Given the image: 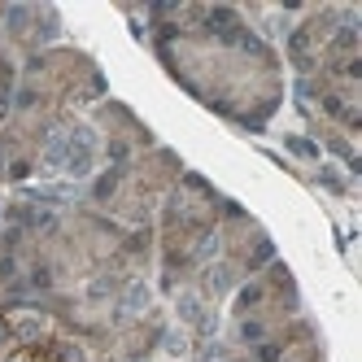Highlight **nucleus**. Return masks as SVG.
Instances as JSON below:
<instances>
[{
  "instance_id": "f257e3e1",
  "label": "nucleus",
  "mask_w": 362,
  "mask_h": 362,
  "mask_svg": "<svg viewBox=\"0 0 362 362\" xmlns=\"http://www.w3.org/2000/svg\"><path fill=\"white\" fill-rule=\"evenodd\" d=\"M162 66L205 110L262 132L284 100V66L236 9H158Z\"/></svg>"
},
{
  "instance_id": "f03ea898",
  "label": "nucleus",
  "mask_w": 362,
  "mask_h": 362,
  "mask_svg": "<svg viewBox=\"0 0 362 362\" xmlns=\"http://www.w3.org/2000/svg\"><path fill=\"white\" fill-rule=\"evenodd\" d=\"M179 179H184L179 158L153 144V148L136 153V158H127V162H114L105 175L96 179L92 201L105 214L132 223V227H144L153 218V210L170 197V188L179 184Z\"/></svg>"
},
{
  "instance_id": "7ed1b4c3",
  "label": "nucleus",
  "mask_w": 362,
  "mask_h": 362,
  "mask_svg": "<svg viewBox=\"0 0 362 362\" xmlns=\"http://www.w3.org/2000/svg\"><path fill=\"white\" fill-rule=\"evenodd\" d=\"M105 92V79L88 53L79 48H44L27 62L22 70V83H18V100L22 105H44V110H62L66 105H79L88 96Z\"/></svg>"
},
{
  "instance_id": "20e7f679",
  "label": "nucleus",
  "mask_w": 362,
  "mask_h": 362,
  "mask_svg": "<svg viewBox=\"0 0 362 362\" xmlns=\"http://www.w3.org/2000/svg\"><path fill=\"white\" fill-rule=\"evenodd\" d=\"M92 122L100 127V136H105V148L114 162H127L136 158V153L153 148V132L122 105V100H100V110L92 114Z\"/></svg>"
}]
</instances>
